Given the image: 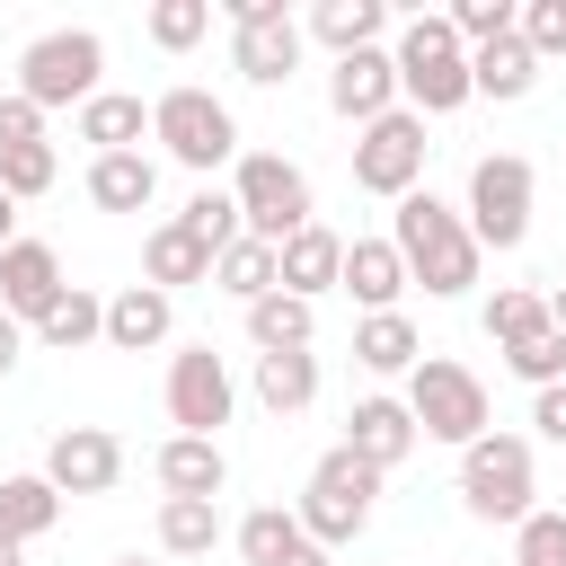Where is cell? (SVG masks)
Instances as JSON below:
<instances>
[{"mask_svg": "<svg viewBox=\"0 0 566 566\" xmlns=\"http://www.w3.org/2000/svg\"><path fill=\"white\" fill-rule=\"evenodd\" d=\"M389 239H398V256H407V283H424L433 301H460V292L478 283V256H486V248L469 239V212L442 203L433 186H416V195L398 203Z\"/></svg>", "mask_w": 566, "mask_h": 566, "instance_id": "obj_1", "label": "cell"}, {"mask_svg": "<svg viewBox=\"0 0 566 566\" xmlns=\"http://www.w3.org/2000/svg\"><path fill=\"white\" fill-rule=\"evenodd\" d=\"M389 62H398V97H407L416 115H451V106L478 97V88H469V44L451 35L442 9H416V18L398 27Z\"/></svg>", "mask_w": 566, "mask_h": 566, "instance_id": "obj_2", "label": "cell"}, {"mask_svg": "<svg viewBox=\"0 0 566 566\" xmlns=\"http://www.w3.org/2000/svg\"><path fill=\"white\" fill-rule=\"evenodd\" d=\"M371 504H380V469H371V460H354V451L336 442V451L310 469V486H301V504H292V513H301V531L336 557V548H354V539L371 531Z\"/></svg>", "mask_w": 566, "mask_h": 566, "instance_id": "obj_3", "label": "cell"}, {"mask_svg": "<svg viewBox=\"0 0 566 566\" xmlns=\"http://www.w3.org/2000/svg\"><path fill=\"white\" fill-rule=\"evenodd\" d=\"M150 142L177 159V168H195V177H212L221 159H239V115L212 97V88H159L150 97Z\"/></svg>", "mask_w": 566, "mask_h": 566, "instance_id": "obj_4", "label": "cell"}, {"mask_svg": "<svg viewBox=\"0 0 566 566\" xmlns=\"http://www.w3.org/2000/svg\"><path fill=\"white\" fill-rule=\"evenodd\" d=\"M407 416H416L424 442H451V451H469L478 433H495L486 424V380L469 363H451V354H424L407 371Z\"/></svg>", "mask_w": 566, "mask_h": 566, "instance_id": "obj_5", "label": "cell"}, {"mask_svg": "<svg viewBox=\"0 0 566 566\" xmlns=\"http://www.w3.org/2000/svg\"><path fill=\"white\" fill-rule=\"evenodd\" d=\"M539 469H531V442L522 433H478L469 451H460V504L478 513V522H531L539 504Z\"/></svg>", "mask_w": 566, "mask_h": 566, "instance_id": "obj_6", "label": "cell"}, {"mask_svg": "<svg viewBox=\"0 0 566 566\" xmlns=\"http://www.w3.org/2000/svg\"><path fill=\"white\" fill-rule=\"evenodd\" d=\"M97 71H106V35L97 27H53V35H35L18 53V97H35L44 115L53 106H88Z\"/></svg>", "mask_w": 566, "mask_h": 566, "instance_id": "obj_7", "label": "cell"}, {"mask_svg": "<svg viewBox=\"0 0 566 566\" xmlns=\"http://www.w3.org/2000/svg\"><path fill=\"white\" fill-rule=\"evenodd\" d=\"M230 195H239L248 239H265V248H283L292 230H310V221H318V212H310V177H301V159H283V150H239Z\"/></svg>", "mask_w": 566, "mask_h": 566, "instance_id": "obj_8", "label": "cell"}, {"mask_svg": "<svg viewBox=\"0 0 566 566\" xmlns=\"http://www.w3.org/2000/svg\"><path fill=\"white\" fill-rule=\"evenodd\" d=\"M221 9H230V71H239L248 88H283V80L301 71L310 27H301L283 0H221Z\"/></svg>", "mask_w": 566, "mask_h": 566, "instance_id": "obj_9", "label": "cell"}, {"mask_svg": "<svg viewBox=\"0 0 566 566\" xmlns=\"http://www.w3.org/2000/svg\"><path fill=\"white\" fill-rule=\"evenodd\" d=\"M531 195H539V177H531V159L522 150H486L478 168H469V239L478 248H522L531 239Z\"/></svg>", "mask_w": 566, "mask_h": 566, "instance_id": "obj_10", "label": "cell"}, {"mask_svg": "<svg viewBox=\"0 0 566 566\" xmlns=\"http://www.w3.org/2000/svg\"><path fill=\"white\" fill-rule=\"evenodd\" d=\"M424 150H433V142H424V115H416V106H389L380 124L354 133V186L407 203V195L424 186Z\"/></svg>", "mask_w": 566, "mask_h": 566, "instance_id": "obj_11", "label": "cell"}, {"mask_svg": "<svg viewBox=\"0 0 566 566\" xmlns=\"http://www.w3.org/2000/svg\"><path fill=\"white\" fill-rule=\"evenodd\" d=\"M230 363L212 354V345H177L168 354V424L177 433H203V442H221V424H230Z\"/></svg>", "mask_w": 566, "mask_h": 566, "instance_id": "obj_12", "label": "cell"}, {"mask_svg": "<svg viewBox=\"0 0 566 566\" xmlns=\"http://www.w3.org/2000/svg\"><path fill=\"white\" fill-rule=\"evenodd\" d=\"M44 478H53L62 495H106V486L124 478V442H115L106 424H62V433L44 442Z\"/></svg>", "mask_w": 566, "mask_h": 566, "instance_id": "obj_13", "label": "cell"}, {"mask_svg": "<svg viewBox=\"0 0 566 566\" xmlns=\"http://www.w3.org/2000/svg\"><path fill=\"white\" fill-rule=\"evenodd\" d=\"M327 106L363 133V124H380L389 106H407L398 97V62H389V44H363V53H345L336 71H327Z\"/></svg>", "mask_w": 566, "mask_h": 566, "instance_id": "obj_14", "label": "cell"}, {"mask_svg": "<svg viewBox=\"0 0 566 566\" xmlns=\"http://www.w3.org/2000/svg\"><path fill=\"white\" fill-rule=\"evenodd\" d=\"M62 292H71V283H62V256H53L44 239H18V248L0 256V310H9L18 327H35Z\"/></svg>", "mask_w": 566, "mask_h": 566, "instance_id": "obj_15", "label": "cell"}, {"mask_svg": "<svg viewBox=\"0 0 566 566\" xmlns=\"http://www.w3.org/2000/svg\"><path fill=\"white\" fill-rule=\"evenodd\" d=\"M416 442H424V433H416L407 398H354V416H345V451H354V460H371V469L389 478Z\"/></svg>", "mask_w": 566, "mask_h": 566, "instance_id": "obj_16", "label": "cell"}, {"mask_svg": "<svg viewBox=\"0 0 566 566\" xmlns=\"http://www.w3.org/2000/svg\"><path fill=\"white\" fill-rule=\"evenodd\" d=\"M239 557H248V566H336V557L301 531V513H283V504H256V513L239 522Z\"/></svg>", "mask_w": 566, "mask_h": 566, "instance_id": "obj_17", "label": "cell"}, {"mask_svg": "<svg viewBox=\"0 0 566 566\" xmlns=\"http://www.w3.org/2000/svg\"><path fill=\"white\" fill-rule=\"evenodd\" d=\"M274 265H283V292L318 301V292H336V283H345V239H336L327 221H310V230H292V239L274 248Z\"/></svg>", "mask_w": 566, "mask_h": 566, "instance_id": "obj_18", "label": "cell"}, {"mask_svg": "<svg viewBox=\"0 0 566 566\" xmlns=\"http://www.w3.org/2000/svg\"><path fill=\"white\" fill-rule=\"evenodd\" d=\"M336 292H354L363 318L398 310V292H407V256H398V239H345V283H336Z\"/></svg>", "mask_w": 566, "mask_h": 566, "instance_id": "obj_19", "label": "cell"}, {"mask_svg": "<svg viewBox=\"0 0 566 566\" xmlns=\"http://www.w3.org/2000/svg\"><path fill=\"white\" fill-rule=\"evenodd\" d=\"M168 327H177V301L159 283H124L106 301V345L115 354H150V345H168Z\"/></svg>", "mask_w": 566, "mask_h": 566, "instance_id": "obj_20", "label": "cell"}, {"mask_svg": "<svg viewBox=\"0 0 566 566\" xmlns=\"http://www.w3.org/2000/svg\"><path fill=\"white\" fill-rule=\"evenodd\" d=\"M142 283H159V292L177 301L186 283H212V248H203L186 221H159V230L142 239Z\"/></svg>", "mask_w": 566, "mask_h": 566, "instance_id": "obj_21", "label": "cell"}, {"mask_svg": "<svg viewBox=\"0 0 566 566\" xmlns=\"http://www.w3.org/2000/svg\"><path fill=\"white\" fill-rule=\"evenodd\" d=\"M150 469H159L168 495H203V504H221V486H230V460H221V442H203V433H168Z\"/></svg>", "mask_w": 566, "mask_h": 566, "instance_id": "obj_22", "label": "cell"}, {"mask_svg": "<svg viewBox=\"0 0 566 566\" xmlns=\"http://www.w3.org/2000/svg\"><path fill=\"white\" fill-rule=\"evenodd\" d=\"M469 88H478V97H495V106H513V97H531V88H539V53L522 44V27L469 53Z\"/></svg>", "mask_w": 566, "mask_h": 566, "instance_id": "obj_23", "label": "cell"}, {"mask_svg": "<svg viewBox=\"0 0 566 566\" xmlns=\"http://www.w3.org/2000/svg\"><path fill=\"white\" fill-rule=\"evenodd\" d=\"M150 195H159V159H150V150H106V159H88V203H97V212H150Z\"/></svg>", "mask_w": 566, "mask_h": 566, "instance_id": "obj_24", "label": "cell"}, {"mask_svg": "<svg viewBox=\"0 0 566 566\" xmlns=\"http://www.w3.org/2000/svg\"><path fill=\"white\" fill-rule=\"evenodd\" d=\"M310 327H318V301H301V292L248 301V345L256 354H310Z\"/></svg>", "mask_w": 566, "mask_h": 566, "instance_id": "obj_25", "label": "cell"}, {"mask_svg": "<svg viewBox=\"0 0 566 566\" xmlns=\"http://www.w3.org/2000/svg\"><path fill=\"white\" fill-rule=\"evenodd\" d=\"M62 522V486L35 469V478H0V539L9 548H27V539H44Z\"/></svg>", "mask_w": 566, "mask_h": 566, "instance_id": "obj_26", "label": "cell"}, {"mask_svg": "<svg viewBox=\"0 0 566 566\" xmlns=\"http://www.w3.org/2000/svg\"><path fill=\"white\" fill-rule=\"evenodd\" d=\"M301 27L345 62V53H363V44H380V35H389V9H380V0H318Z\"/></svg>", "mask_w": 566, "mask_h": 566, "instance_id": "obj_27", "label": "cell"}, {"mask_svg": "<svg viewBox=\"0 0 566 566\" xmlns=\"http://www.w3.org/2000/svg\"><path fill=\"white\" fill-rule=\"evenodd\" d=\"M142 133H150V106L142 97H124V88H97L88 106H80V142L106 159V150H142Z\"/></svg>", "mask_w": 566, "mask_h": 566, "instance_id": "obj_28", "label": "cell"}, {"mask_svg": "<svg viewBox=\"0 0 566 566\" xmlns=\"http://www.w3.org/2000/svg\"><path fill=\"white\" fill-rule=\"evenodd\" d=\"M354 363H363V371H380V380H389V371H416V363H424V345H416V318H407V310L354 318Z\"/></svg>", "mask_w": 566, "mask_h": 566, "instance_id": "obj_29", "label": "cell"}, {"mask_svg": "<svg viewBox=\"0 0 566 566\" xmlns=\"http://www.w3.org/2000/svg\"><path fill=\"white\" fill-rule=\"evenodd\" d=\"M212 292H230L239 310H248V301H265V292H283V265H274V248H265V239H239V248H221V256H212Z\"/></svg>", "mask_w": 566, "mask_h": 566, "instance_id": "obj_30", "label": "cell"}, {"mask_svg": "<svg viewBox=\"0 0 566 566\" xmlns=\"http://www.w3.org/2000/svg\"><path fill=\"white\" fill-rule=\"evenodd\" d=\"M318 398V354H256V407L265 416H301Z\"/></svg>", "mask_w": 566, "mask_h": 566, "instance_id": "obj_31", "label": "cell"}, {"mask_svg": "<svg viewBox=\"0 0 566 566\" xmlns=\"http://www.w3.org/2000/svg\"><path fill=\"white\" fill-rule=\"evenodd\" d=\"M212 539H221V504H203V495H159V548H168V557H212Z\"/></svg>", "mask_w": 566, "mask_h": 566, "instance_id": "obj_32", "label": "cell"}, {"mask_svg": "<svg viewBox=\"0 0 566 566\" xmlns=\"http://www.w3.org/2000/svg\"><path fill=\"white\" fill-rule=\"evenodd\" d=\"M35 336H44L53 354H80V345H97V336H106V301L71 283V292H62V301H53L44 318H35Z\"/></svg>", "mask_w": 566, "mask_h": 566, "instance_id": "obj_33", "label": "cell"}, {"mask_svg": "<svg viewBox=\"0 0 566 566\" xmlns=\"http://www.w3.org/2000/svg\"><path fill=\"white\" fill-rule=\"evenodd\" d=\"M177 221H186V230H195V239H203V248H212V256H221V248H239V239H248V221H239V195H230V186H195V195H186V212H177Z\"/></svg>", "mask_w": 566, "mask_h": 566, "instance_id": "obj_34", "label": "cell"}, {"mask_svg": "<svg viewBox=\"0 0 566 566\" xmlns=\"http://www.w3.org/2000/svg\"><path fill=\"white\" fill-rule=\"evenodd\" d=\"M142 35H150L159 53H195V44L212 35V0H150Z\"/></svg>", "mask_w": 566, "mask_h": 566, "instance_id": "obj_35", "label": "cell"}, {"mask_svg": "<svg viewBox=\"0 0 566 566\" xmlns=\"http://www.w3.org/2000/svg\"><path fill=\"white\" fill-rule=\"evenodd\" d=\"M504 363H513V380L557 389V380H566V336H557V327H531V336H513V345H504Z\"/></svg>", "mask_w": 566, "mask_h": 566, "instance_id": "obj_36", "label": "cell"}, {"mask_svg": "<svg viewBox=\"0 0 566 566\" xmlns=\"http://www.w3.org/2000/svg\"><path fill=\"white\" fill-rule=\"evenodd\" d=\"M442 18H451V35L478 53V44H495V35H513V27H522V0H451Z\"/></svg>", "mask_w": 566, "mask_h": 566, "instance_id": "obj_37", "label": "cell"}, {"mask_svg": "<svg viewBox=\"0 0 566 566\" xmlns=\"http://www.w3.org/2000/svg\"><path fill=\"white\" fill-rule=\"evenodd\" d=\"M478 318H486V336H495V345H513V336L548 327V292H522V283H504V292H495Z\"/></svg>", "mask_w": 566, "mask_h": 566, "instance_id": "obj_38", "label": "cell"}, {"mask_svg": "<svg viewBox=\"0 0 566 566\" xmlns=\"http://www.w3.org/2000/svg\"><path fill=\"white\" fill-rule=\"evenodd\" d=\"M53 168H62V159H53V142H27V150H0V195H9V203H35V195L53 186Z\"/></svg>", "mask_w": 566, "mask_h": 566, "instance_id": "obj_39", "label": "cell"}, {"mask_svg": "<svg viewBox=\"0 0 566 566\" xmlns=\"http://www.w3.org/2000/svg\"><path fill=\"white\" fill-rule=\"evenodd\" d=\"M513 566H566V513L539 504L522 531H513Z\"/></svg>", "mask_w": 566, "mask_h": 566, "instance_id": "obj_40", "label": "cell"}, {"mask_svg": "<svg viewBox=\"0 0 566 566\" xmlns=\"http://www.w3.org/2000/svg\"><path fill=\"white\" fill-rule=\"evenodd\" d=\"M522 44L539 62H557L566 53V0H522Z\"/></svg>", "mask_w": 566, "mask_h": 566, "instance_id": "obj_41", "label": "cell"}, {"mask_svg": "<svg viewBox=\"0 0 566 566\" xmlns=\"http://www.w3.org/2000/svg\"><path fill=\"white\" fill-rule=\"evenodd\" d=\"M27 142H44V106L18 97V88H0V150H27Z\"/></svg>", "mask_w": 566, "mask_h": 566, "instance_id": "obj_42", "label": "cell"}, {"mask_svg": "<svg viewBox=\"0 0 566 566\" xmlns=\"http://www.w3.org/2000/svg\"><path fill=\"white\" fill-rule=\"evenodd\" d=\"M531 424H539V442H557V451H566V380L531 398Z\"/></svg>", "mask_w": 566, "mask_h": 566, "instance_id": "obj_43", "label": "cell"}, {"mask_svg": "<svg viewBox=\"0 0 566 566\" xmlns=\"http://www.w3.org/2000/svg\"><path fill=\"white\" fill-rule=\"evenodd\" d=\"M18 354H27V327H18V318H9V310H0V380H9V371H18Z\"/></svg>", "mask_w": 566, "mask_h": 566, "instance_id": "obj_44", "label": "cell"}, {"mask_svg": "<svg viewBox=\"0 0 566 566\" xmlns=\"http://www.w3.org/2000/svg\"><path fill=\"white\" fill-rule=\"evenodd\" d=\"M9 248H18V203L0 195V256H9Z\"/></svg>", "mask_w": 566, "mask_h": 566, "instance_id": "obj_45", "label": "cell"}, {"mask_svg": "<svg viewBox=\"0 0 566 566\" xmlns=\"http://www.w3.org/2000/svg\"><path fill=\"white\" fill-rule=\"evenodd\" d=\"M548 327H557V336H566V283H557V292H548Z\"/></svg>", "mask_w": 566, "mask_h": 566, "instance_id": "obj_46", "label": "cell"}, {"mask_svg": "<svg viewBox=\"0 0 566 566\" xmlns=\"http://www.w3.org/2000/svg\"><path fill=\"white\" fill-rule=\"evenodd\" d=\"M0 566H27V548H9V539H0Z\"/></svg>", "mask_w": 566, "mask_h": 566, "instance_id": "obj_47", "label": "cell"}, {"mask_svg": "<svg viewBox=\"0 0 566 566\" xmlns=\"http://www.w3.org/2000/svg\"><path fill=\"white\" fill-rule=\"evenodd\" d=\"M115 566H150V557H115Z\"/></svg>", "mask_w": 566, "mask_h": 566, "instance_id": "obj_48", "label": "cell"}]
</instances>
